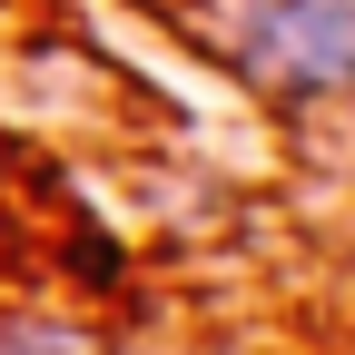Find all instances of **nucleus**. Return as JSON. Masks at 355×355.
Returning a JSON list of instances; mask_svg holds the SVG:
<instances>
[{
    "label": "nucleus",
    "instance_id": "nucleus-1",
    "mask_svg": "<svg viewBox=\"0 0 355 355\" xmlns=\"http://www.w3.org/2000/svg\"><path fill=\"white\" fill-rule=\"evenodd\" d=\"M237 50L277 99H355V0H247Z\"/></svg>",
    "mask_w": 355,
    "mask_h": 355
},
{
    "label": "nucleus",
    "instance_id": "nucleus-2",
    "mask_svg": "<svg viewBox=\"0 0 355 355\" xmlns=\"http://www.w3.org/2000/svg\"><path fill=\"white\" fill-rule=\"evenodd\" d=\"M0 355H109L99 336H79V326H0Z\"/></svg>",
    "mask_w": 355,
    "mask_h": 355
}]
</instances>
